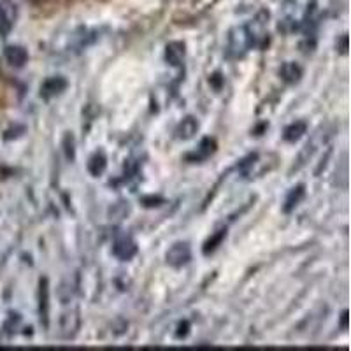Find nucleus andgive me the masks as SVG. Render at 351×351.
Wrapping results in <instances>:
<instances>
[{"label": "nucleus", "instance_id": "obj_1", "mask_svg": "<svg viewBox=\"0 0 351 351\" xmlns=\"http://www.w3.org/2000/svg\"><path fill=\"white\" fill-rule=\"evenodd\" d=\"M263 36H265V14L258 16L252 23L232 28L227 40V55L230 58H243L250 49L260 46Z\"/></svg>", "mask_w": 351, "mask_h": 351}, {"label": "nucleus", "instance_id": "obj_2", "mask_svg": "<svg viewBox=\"0 0 351 351\" xmlns=\"http://www.w3.org/2000/svg\"><path fill=\"white\" fill-rule=\"evenodd\" d=\"M190 258H192V247H190L188 243H184V241L174 243L169 247L167 253H165V260L174 269H180L183 265H186L190 262Z\"/></svg>", "mask_w": 351, "mask_h": 351}, {"label": "nucleus", "instance_id": "obj_3", "mask_svg": "<svg viewBox=\"0 0 351 351\" xmlns=\"http://www.w3.org/2000/svg\"><path fill=\"white\" fill-rule=\"evenodd\" d=\"M112 253L121 262H128V260H132L137 255V243L130 236H127V234L118 236L114 239V244H112Z\"/></svg>", "mask_w": 351, "mask_h": 351}, {"label": "nucleus", "instance_id": "obj_4", "mask_svg": "<svg viewBox=\"0 0 351 351\" xmlns=\"http://www.w3.org/2000/svg\"><path fill=\"white\" fill-rule=\"evenodd\" d=\"M14 23H16V5L9 0H2L0 2V36H8Z\"/></svg>", "mask_w": 351, "mask_h": 351}, {"label": "nucleus", "instance_id": "obj_5", "mask_svg": "<svg viewBox=\"0 0 351 351\" xmlns=\"http://www.w3.org/2000/svg\"><path fill=\"white\" fill-rule=\"evenodd\" d=\"M67 88V80L64 76H51L40 84V97L43 99H53V97L60 95Z\"/></svg>", "mask_w": 351, "mask_h": 351}, {"label": "nucleus", "instance_id": "obj_6", "mask_svg": "<svg viewBox=\"0 0 351 351\" xmlns=\"http://www.w3.org/2000/svg\"><path fill=\"white\" fill-rule=\"evenodd\" d=\"M184 56H186V48H184L183 43L174 40V43L167 44V48H165V60H167V64L171 67H183Z\"/></svg>", "mask_w": 351, "mask_h": 351}, {"label": "nucleus", "instance_id": "obj_7", "mask_svg": "<svg viewBox=\"0 0 351 351\" xmlns=\"http://www.w3.org/2000/svg\"><path fill=\"white\" fill-rule=\"evenodd\" d=\"M77 327H80V313H77V309H74V311H67L62 315L60 328H62V334H64L65 337H71V335L76 334Z\"/></svg>", "mask_w": 351, "mask_h": 351}, {"label": "nucleus", "instance_id": "obj_8", "mask_svg": "<svg viewBox=\"0 0 351 351\" xmlns=\"http://www.w3.org/2000/svg\"><path fill=\"white\" fill-rule=\"evenodd\" d=\"M5 60L12 65V67H23L28 62V53L27 49L21 48V46H8L4 51Z\"/></svg>", "mask_w": 351, "mask_h": 351}, {"label": "nucleus", "instance_id": "obj_9", "mask_svg": "<svg viewBox=\"0 0 351 351\" xmlns=\"http://www.w3.org/2000/svg\"><path fill=\"white\" fill-rule=\"evenodd\" d=\"M39 313H40V319L44 322V325H48L49 287H48V280H46V278H44V280H40V287H39Z\"/></svg>", "mask_w": 351, "mask_h": 351}, {"label": "nucleus", "instance_id": "obj_10", "mask_svg": "<svg viewBox=\"0 0 351 351\" xmlns=\"http://www.w3.org/2000/svg\"><path fill=\"white\" fill-rule=\"evenodd\" d=\"M197 130H199V123H197L195 118H193V116H186V118H184V120L178 125V128H176V134H178V139L188 141L195 136Z\"/></svg>", "mask_w": 351, "mask_h": 351}, {"label": "nucleus", "instance_id": "obj_11", "mask_svg": "<svg viewBox=\"0 0 351 351\" xmlns=\"http://www.w3.org/2000/svg\"><path fill=\"white\" fill-rule=\"evenodd\" d=\"M280 76L283 77L285 83L293 84L302 77V69H300L297 64H293V62H287V64L281 65Z\"/></svg>", "mask_w": 351, "mask_h": 351}, {"label": "nucleus", "instance_id": "obj_12", "mask_svg": "<svg viewBox=\"0 0 351 351\" xmlns=\"http://www.w3.org/2000/svg\"><path fill=\"white\" fill-rule=\"evenodd\" d=\"M306 132H307L306 121H293V123H290L287 128H285L283 139L287 141V143H295V141H299Z\"/></svg>", "mask_w": 351, "mask_h": 351}, {"label": "nucleus", "instance_id": "obj_13", "mask_svg": "<svg viewBox=\"0 0 351 351\" xmlns=\"http://www.w3.org/2000/svg\"><path fill=\"white\" fill-rule=\"evenodd\" d=\"M306 195V188L304 184H297L295 188H291L290 193L287 195V200H285V213H291L300 204V200Z\"/></svg>", "mask_w": 351, "mask_h": 351}, {"label": "nucleus", "instance_id": "obj_14", "mask_svg": "<svg viewBox=\"0 0 351 351\" xmlns=\"http://www.w3.org/2000/svg\"><path fill=\"white\" fill-rule=\"evenodd\" d=\"M213 152H215V141L206 137V139H202V143H200V146L197 148V152L192 153V155H188L186 158L192 160V162H202V160H206L208 156H211Z\"/></svg>", "mask_w": 351, "mask_h": 351}, {"label": "nucleus", "instance_id": "obj_15", "mask_svg": "<svg viewBox=\"0 0 351 351\" xmlns=\"http://www.w3.org/2000/svg\"><path fill=\"white\" fill-rule=\"evenodd\" d=\"M106 167H108V158H106V155L102 152L95 153L92 158L88 160V172L95 176V178H99L100 174H104Z\"/></svg>", "mask_w": 351, "mask_h": 351}, {"label": "nucleus", "instance_id": "obj_16", "mask_svg": "<svg viewBox=\"0 0 351 351\" xmlns=\"http://www.w3.org/2000/svg\"><path fill=\"white\" fill-rule=\"evenodd\" d=\"M225 236H227V230H218L213 237H209V241L206 244H204L202 252L204 255H209V253H213L216 250V247L219 246V244L223 243Z\"/></svg>", "mask_w": 351, "mask_h": 351}, {"label": "nucleus", "instance_id": "obj_17", "mask_svg": "<svg viewBox=\"0 0 351 351\" xmlns=\"http://www.w3.org/2000/svg\"><path fill=\"white\" fill-rule=\"evenodd\" d=\"M180 327H181V328L188 327V322H184V324H181V325H180ZM186 334H188V332H186V330H184V332H183V334H181V332H178V337H181V335H186Z\"/></svg>", "mask_w": 351, "mask_h": 351}, {"label": "nucleus", "instance_id": "obj_18", "mask_svg": "<svg viewBox=\"0 0 351 351\" xmlns=\"http://www.w3.org/2000/svg\"><path fill=\"white\" fill-rule=\"evenodd\" d=\"M343 327H344V328L348 327V313H346V311L343 313Z\"/></svg>", "mask_w": 351, "mask_h": 351}]
</instances>
